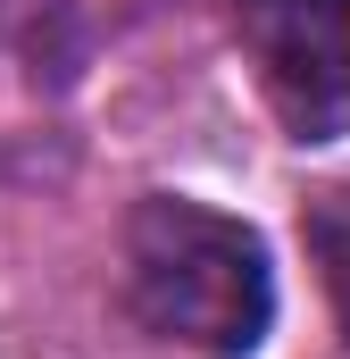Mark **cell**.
<instances>
[{
	"label": "cell",
	"mask_w": 350,
	"mask_h": 359,
	"mask_svg": "<svg viewBox=\"0 0 350 359\" xmlns=\"http://www.w3.org/2000/svg\"><path fill=\"white\" fill-rule=\"evenodd\" d=\"M242 50L292 142L326 151L350 134V0H234Z\"/></svg>",
	"instance_id": "cell-2"
},
{
	"label": "cell",
	"mask_w": 350,
	"mask_h": 359,
	"mask_svg": "<svg viewBox=\"0 0 350 359\" xmlns=\"http://www.w3.org/2000/svg\"><path fill=\"white\" fill-rule=\"evenodd\" d=\"M309 251H317L326 301H334V318H342V343H350V217H309Z\"/></svg>",
	"instance_id": "cell-3"
},
{
	"label": "cell",
	"mask_w": 350,
	"mask_h": 359,
	"mask_svg": "<svg viewBox=\"0 0 350 359\" xmlns=\"http://www.w3.org/2000/svg\"><path fill=\"white\" fill-rule=\"evenodd\" d=\"M125 301L159 343H183L200 359H251L275 326V268L259 226L192 192H150L125 217Z\"/></svg>",
	"instance_id": "cell-1"
}]
</instances>
